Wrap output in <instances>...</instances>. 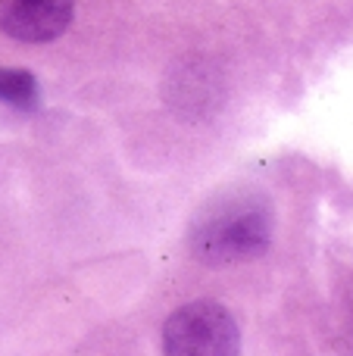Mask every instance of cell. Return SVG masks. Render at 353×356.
Instances as JSON below:
<instances>
[{
	"mask_svg": "<svg viewBox=\"0 0 353 356\" xmlns=\"http://www.w3.org/2000/svg\"><path fill=\"white\" fill-rule=\"evenodd\" d=\"M272 241V213L256 203H231L210 213L191 234L194 257L206 266L256 259Z\"/></svg>",
	"mask_w": 353,
	"mask_h": 356,
	"instance_id": "obj_1",
	"label": "cell"
},
{
	"mask_svg": "<svg viewBox=\"0 0 353 356\" xmlns=\"http://www.w3.org/2000/svg\"><path fill=\"white\" fill-rule=\"evenodd\" d=\"M241 334L231 313L216 300H194L175 309L163 325V350L172 356L238 353Z\"/></svg>",
	"mask_w": 353,
	"mask_h": 356,
	"instance_id": "obj_2",
	"label": "cell"
},
{
	"mask_svg": "<svg viewBox=\"0 0 353 356\" xmlns=\"http://www.w3.org/2000/svg\"><path fill=\"white\" fill-rule=\"evenodd\" d=\"M75 0H0V31L25 44L60 38L72 22Z\"/></svg>",
	"mask_w": 353,
	"mask_h": 356,
	"instance_id": "obj_3",
	"label": "cell"
},
{
	"mask_svg": "<svg viewBox=\"0 0 353 356\" xmlns=\"http://www.w3.org/2000/svg\"><path fill=\"white\" fill-rule=\"evenodd\" d=\"M0 100L19 110L38 106V81L28 69H0Z\"/></svg>",
	"mask_w": 353,
	"mask_h": 356,
	"instance_id": "obj_4",
	"label": "cell"
}]
</instances>
